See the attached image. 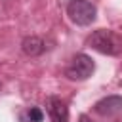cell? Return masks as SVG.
Segmentation results:
<instances>
[{
	"mask_svg": "<svg viewBox=\"0 0 122 122\" xmlns=\"http://www.w3.org/2000/svg\"><path fill=\"white\" fill-rule=\"evenodd\" d=\"M67 15L72 23L86 27V25H92L95 21L97 8L90 0H71L67 4Z\"/></svg>",
	"mask_w": 122,
	"mask_h": 122,
	"instance_id": "obj_2",
	"label": "cell"
},
{
	"mask_svg": "<svg viewBox=\"0 0 122 122\" xmlns=\"http://www.w3.org/2000/svg\"><path fill=\"white\" fill-rule=\"evenodd\" d=\"M21 50L25 55H30V57H36L40 53L46 51V42L38 36H27L23 42H21Z\"/></svg>",
	"mask_w": 122,
	"mask_h": 122,
	"instance_id": "obj_6",
	"label": "cell"
},
{
	"mask_svg": "<svg viewBox=\"0 0 122 122\" xmlns=\"http://www.w3.org/2000/svg\"><path fill=\"white\" fill-rule=\"evenodd\" d=\"M42 118H44V114L38 107H30V109H27L19 114L21 122H42Z\"/></svg>",
	"mask_w": 122,
	"mask_h": 122,
	"instance_id": "obj_7",
	"label": "cell"
},
{
	"mask_svg": "<svg viewBox=\"0 0 122 122\" xmlns=\"http://www.w3.org/2000/svg\"><path fill=\"white\" fill-rule=\"evenodd\" d=\"M78 122H92V118H90V116H86V114H82Z\"/></svg>",
	"mask_w": 122,
	"mask_h": 122,
	"instance_id": "obj_8",
	"label": "cell"
},
{
	"mask_svg": "<svg viewBox=\"0 0 122 122\" xmlns=\"http://www.w3.org/2000/svg\"><path fill=\"white\" fill-rule=\"evenodd\" d=\"M93 69H95V65H93V59H92L90 55H86V53H76V55L71 59V63L67 65L65 76L71 78V80H86V78L92 76Z\"/></svg>",
	"mask_w": 122,
	"mask_h": 122,
	"instance_id": "obj_3",
	"label": "cell"
},
{
	"mask_svg": "<svg viewBox=\"0 0 122 122\" xmlns=\"http://www.w3.org/2000/svg\"><path fill=\"white\" fill-rule=\"evenodd\" d=\"M46 107H48V114H50L51 122H69V109H67V103L63 99L50 97Z\"/></svg>",
	"mask_w": 122,
	"mask_h": 122,
	"instance_id": "obj_5",
	"label": "cell"
},
{
	"mask_svg": "<svg viewBox=\"0 0 122 122\" xmlns=\"http://www.w3.org/2000/svg\"><path fill=\"white\" fill-rule=\"evenodd\" d=\"M88 46L105 55H118L122 51V36H118L114 30L99 29L92 32V36L88 38Z\"/></svg>",
	"mask_w": 122,
	"mask_h": 122,
	"instance_id": "obj_1",
	"label": "cell"
},
{
	"mask_svg": "<svg viewBox=\"0 0 122 122\" xmlns=\"http://www.w3.org/2000/svg\"><path fill=\"white\" fill-rule=\"evenodd\" d=\"M95 112L101 114V116H114L122 111V95H109V97H103L99 99L95 105H93Z\"/></svg>",
	"mask_w": 122,
	"mask_h": 122,
	"instance_id": "obj_4",
	"label": "cell"
}]
</instances>
